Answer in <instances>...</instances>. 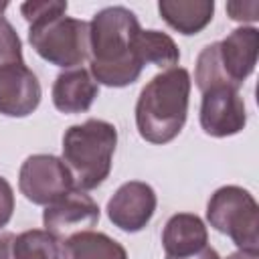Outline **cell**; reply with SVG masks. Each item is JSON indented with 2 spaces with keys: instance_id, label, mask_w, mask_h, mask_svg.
<instances>
[{
  "instance_id": "4fadbf2b",
  "label": "cell",
  "mask_w": 259,
  "mask_h": 259,
  "mask_svg": "<svg viewBox=\"0 0 259 259\" xmlns=\"http://www.w3.org/2000/svg\"><path fill=\"white\" fill-rule=\"evenodd\" d=\"M208 245L204 221L192 212L172 214L162 229V247L166 257H186Z\"/></svg>"
},
{
  "instance_id": "7c38bea8",
  "label": "cell",
  "mask_w": 259,
  "mask_h": 259,
  "mask_svg": "<svg viewBox=\"0 0 259 259\" xmlns=\"http://www.w3.org/2000/svg\"><path fill=\"white\" fill-rule=\"evenodd\" d=\"M99 93V85L91 77L89 69L73 67L65 69L55 77L53 83V105L61 113H85Z\"/></svg>"
},
{
  "instance_id": "9c48e42d",
  "label": "cell",
  "mask_w": 259,
  "mask_h": 259,
  "mask_svg": "<svg viewBox=\"0 0 259 259\" xmlns=\"http://www.w3.org/2000/svg\"><path fill=\"white\" fill-rule=\"evenodd\" d=\"M99 204L85 190L73 188L57 202L45 206L42 225L45 231L63 243L73 235L93 231V227L99 223Z\"/></svg>"
},
{
  "instance_id": "6da1fadb",
  "label": "cell",
  "mask_w": 259,
  "mask_h": 259,
  "mask_svg": "<svg viewBox=\"0 0 259 259\" xmlns=\"http://www.w3.org/2000/svg\"><path fill=\"white\" fill-rule=\"evenodd\" d=\"M142 30L138 16L125 6H107L89 22V73L97 85L127 87L142 75L134 40Z\"/></svg>"
},
{
  "instance_id": "ffe728a7",
  "label": "cell",
  "mask_w": 259,
  "mask_h": 259,
  "mask_svg": "<svg viewBox=\"0 0 259 259\" xmlns=\"http://www.w3.org/2000/svg\"><path fill=\"white\" fill-rule=\"evenodd\" d=\"M227 14L231 20L237 22H255L259 18V2H227Z\"/></svg>"
},
{
  "instance_id": "603a6c76",
  "label": "cell",
  "mask_w": 259,
  "mask_h": 259,
  "mask_svg": "<svg viewBox=\"0 0 259 259\" xmlns=\"http://www.w3.org/2000/svg\"><path fill=\"white\" fill-rule=\"evenodd\" d=\"M166 259H221V255L212 249V247H202L200 251L192 253V255H186V257H166Z\"/></svg>"
},
{
  "instance_id": "5bb4252c",
  "label": "cell",
  "mask_w": 259,
  "mask_h": 259,
  "mask_svg": "<svg viewBox=\"0 0 259 259\" xmlns=\"http://www.w3.org/2000/svg\"><path fill=\"white\" fill-rule=\"evenodd\" d=\"M158 12L162 20L180 34H198L204 30L214 14L212 0H160Z\"/></svg>"
},
{
  "instance_id": "7402d4cb",
  "label": "cell",
  "mask_w": 259,
  "mask_h": 259,
  "mask_svg": "<svg viewBox=\"0 0 259 259\" xmlns=\"http://www.w3.org/2000/svg\"><path fill=\"white\" fill-rule=\"evenodd\" d=\"M14 233L0 229V259H14Z\"/></svg>"
},
{
  "instance_id": "cb8c5ba5",
  "label": "cell",
  "mask_w": 259,
  "mask_h": 259,
  "mask_svg": "<svg viewBox=\"0 0 259 259\" xmlns=\"http://www.w3.org/2000/svg\"><path fill=\"white\" fill-rule=\"evenodd\" d=\"M227 259H259V251H243V249H237Z\"/></svg>"
},
{
  "instance_id": "7a4b0ae2",
  "label": "cell",
  "mask_w": 259,
  "mask_h": 259,
  "mask_svg": "<svg viewBox=\"0 0 259 259\" xmlns=\"http://www.w3.org/2000/svg\"><path fill=\"white\" fill-rule=\"evenodd\" d=\"M192 79L184 67H170L154 75L136 101L138 134L150 144H168L184 127Z\"/></svg>"
},
{
  "instance_id": "2e32d148",
  "label": "cell",
  "mask_w": 259,
  "mask_h": 259,
  "mask_svg": "<svg viewBox=\"0 0 259 259\" xmlns=\"http://www.w3.org/2000/svg\"><path fill=\"white\" fill-rule=\"evenodd\" d=\"M134 49L142 65H156L162 71L170 67H178L180 51L174 38L162 30H140L134 40Z\"/></svg>"
},
{
  "instance_id": "8992f818",
  "label": "cell",
  "mask_w": 259,
  "mask_h": 259,
  "mask_svg": "<svg viewBox=\"0 0 259 259\" xmlns=\"http://www.w3.org/2000/svg\"><path fill=\"white\" fill-rule=\"evenodd\" d=\"M206 221L237 249L259 251V206L247 188L237 184L217 188L206 202Z\"/></svg>"
},
{
  "instance_id": "e0dca14e",
  "label": "cell",
  "mask_w": 259,
  "mask_h": 259,
  "mask_svg": "<svg viewBox=\"0 0 259 259\" xmlns=\"http://www.w3.org/2000/svg\"><path fill=\"white\" fill-rule=\"evenodd\" d=\"M14 259H63L61 241L45 229H28L14 239Z\"/></svg>"
},
{
  "instance_id": "9a60e30c",
  "label": "cell",
  "mask_w": 259,
  "mask_h": 259,
  "mask_svg": "<svg viewBox=\"0 0 259 259\" xmlns=\"http://www.w3.org/2000/svg\"><path fill=\"white\" fill-rule=\"evenodd\" d=\"M63 259H127L121 243L99 231H85L61 243Z\"/></svg>"
},
{
  "instance_id": "277c9868",
  "label": "cell",
  "mask_w": 259,
  "mask_h": 259,
  "mask_svg": "<svg viewBox=\"0 0 259 259\" xmlns=\"http://www.w3.org/2000/svg\"><path fill=\"white\" fill-rule=\"evenodd\" d=\"M259 55V30L255 26H239L223 40L206 45L194 67V81L200 93L212 85H229L239 89L255 71Z\"/></svg>"
},
{
  "instance_id": "d6986e66",
  "label": "cell",
  "mask_w": 259,
  "mask_h": 259,
  "mask_svg": "<svg viewBox=\"0 0 259 259\" xmlns=\"http://www.w3.org/2000/svg\"><path fill=\"white\" fill-rule=\"evenodd\" d=\"M67 8H69V4L65 0H30V2L20 4V14L30 24V22L47 18V16L65 14Z\"/></svg>"
},
{
  "instance_id": "ac0fdd59",
  "label": "cell",
  "mask_w": 259,
  "mask_h": 259,
  "mask_svg": "<svg viewBox=\"0 0 259 259\" xmlns=\"http://www.w3.org/2000/svg\"><path fill=\"white\" fill-rule=\"evenodd\" d=\"M16 63H24L20 36L14 26L4 16H0V69Z\"/></svg>"
},
{
  "instance_id": "3957f363",
  "label": "cell",
  "mask_w": 259,
  "mask_h": 259,
  "mask_svg": "<svg viewBox=\"0 0 259 259\" xmlns=\"http://www.w3.org/2000/svg\"><path fill=\"white\" fill-rule=\"evenodd\" d=\"M117 146V130L105 119L89 117L63 134L61 160L69 168L77 190H93L105 182L111 172V160Z\"/></svg>"
},
{
  "instance_id": "d4e9b609",
  "label": "cell",
  "mask_w": 259,
  "mask_h": 259,
  "mask_svg": "<svg viewBox=\"0 0 259 259\" xmlns=\"http://www.w3.org/2000/svg\"><path fill=\"white\" fill-rule=\"evenodd\" d=\"M6 6H8V2H0V16H2V12L6 10Z\"/></svg>"
},
{
  "instance_id": "30bf717a",
  "label": "cell",
  "mask_w": 259,
  "mask_h": 259,
  "mask_svg": "<svg viewBox=\"0 0 259 259\" xmlns=\"http://www.w3.org/2000/svg\"><path fill=\"white\" fill-rule=\"evenodd\" d=\"M158 206V196L154 188L148 182L142 180H130L123 182L113 196L107 200V217L109 221L125 231V233H138L146 229V225L152 221Z\"/></svg>"
},
{
  "instance_id": "8fae6325",
  "label": "cell",
  "mask_w": 259,
  "mask_h": 259,
  "mask_svg": "<svg viewBox=\"0 0 259 259\" xmlns=\"http://www.w3.org/2000/svg\"><path fill=\"white\" fill-rule=\"evenodd\" d=\"M42 91L38 77L26 67L16 63L0 69V113L6 117H26L40 103Z\"/></svg>"
},
{
  "instance_id": "44dd1931",
  "label": "cell",
  "mask_w": 259,
  "mask_h": 259,
  "mask_svg": "<svg viewBox=\"0 0 259 259\" xmlns=\"http://www.w3.org/2000/svg\"><path fill=\"white\" fill-rule=\"evenodd\" d=\"M14 212V190L10 182L0 176V229L6 227Z\"/></svg>"
},
{
  "instance_id": "ba28073f",
  "label": "cell",
  "mask_w": 259,
  "mask_h": 259,
  "mask_svg": "<svg viewBox=\"0 0 259 259\" xmlns=\"http://www.w3.org/2000/svg\"><path fill=\"white\" fill-rule=\"evenodd\" d=\"M198 119L206 136L227 138L239 134L247 125V109L239 89L229 85H212L204 89Z\"/></svg>"
},
{
  "instance_id": "52a82bcc",
  "label": "cell",
  "mask_w": 259,
  "mask_h": 259,
  "mask_svg": "<svg viewBox=\"0 0 259 259\" xmlns=\"http://www.w3.org/2000/svg\"><path fill=\"white\" fill-rule=\"evenodd\" d=\"M18 188L32 204L49 206L75 188L65 162L53 154L28 156L18 172Z\"/></svg>"
},
{
  "instance_id": "5b68a950",
  "label": "cell",
  "mask_w": 259,
  "mask_h": 259,
  "mask_svg": "<svg viewBox=\"0 0 259 259\" xmlns=\"http://www.w3.org/2000/svg\"><path fill=\"white\" fill-rule=\"evenodd\" d=\"M28 42L47 63L73 69L89 59V22L65 14L47 16L28 24Z\"/></svg>"
}]
</instances>
